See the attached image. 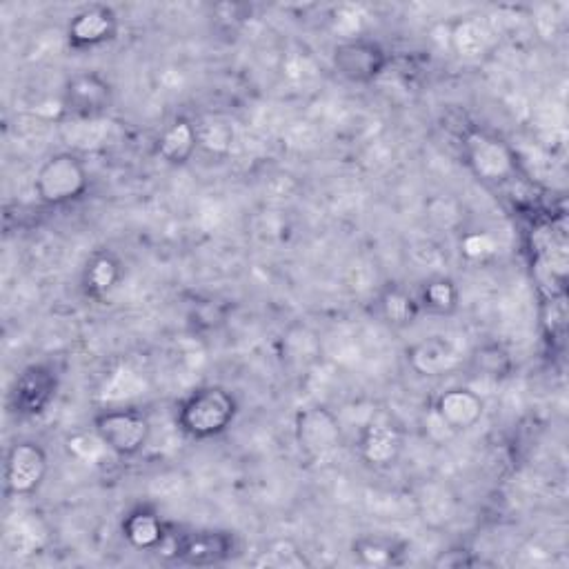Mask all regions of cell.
I'll list each match as a JSON object with an SVG mask.
<instances>
[{"label":"cell","mask_w":569,"mask_h":569,"mask_svg":"<svg viewBox=\"0 0 569 569\" xmlns=\"http://www.w3.org/2000/svg\"><path fill=\"white\" fill-rule=\"evenodd\" d=\"M65 101L76 118H98L109 105V85L98 76H76L67 85Z\"/></svg>","instance_id":"10"},{"label":"cell","mask_w":569,"mask_h":569,"mask_svg":"<svg viewBox=\"0 0 569 569\" xmlns=\"http://www.w3.org/2000/svg\"><path fill=\"white\" fill-rule=\"evenodd\" d=\"M67 445H69V452H72L78 461H83L87 465L101 463L103 458L112 452L103 438L98 436V432L96 434H76L69 438Z\"/></svg>","instance_id":"21"},{"label":"cell","mask_w":569,"mask_h":569,"mask_svg":"<svg viewBox=\"0 0 569 569\" xmlns=\"http://www.w3.org/2000/svg\"><path fill=\"white\" fill-rule=\"evenodd\" d=\"M449 41H452V47L458 56L478 58L481 54H485V49L489 45V32L481 21L467 18V21H461L452 29Z\"/></svg>","instance_id":"17"},{"label":"cell","mask_w":569,"mask_h":569,"mask_svg":"<svg viewBox=\"0 0 569 569\" xmlns=\"http://www.w3.org/2000/svg\"><path fill=\"white\" fill-rule=\"evenodd\" d=\"M49 396H52V378L41 367L29 369L16 387V398L23 405L21 412H41Z\"/></svg>","instance_id":"16"},{"label":"cell","mask_w":569,"mask_h":569,"mask_svg":"<svg viewBox=\"0 0 569 569\" xmlns=\"http://www.w3.org/2000/svg\"><path fill=\"white\" fill-rule=\"evenodd\" d=\"M47 472L45 452L34 443H18L7 456V485L16 494H29Z\"/></svg>","instance_id":"6"},{"label":"cell","mask_w":569,"mask_h":569,"mask_svg":"<svg viewBox=\"0 0 569 569\" xmlns=\"http://www.w3.org/2000/svg\"><path fill=\"white\" fill-rule=\"evenodd\" d=\"M43 541H45V529L41 527V523L34 521V518H21V521H16L7 532L9 547L21 556L36 552V549L43 545Z\"/></svg>","instance_id":"18"},{"label":"cell","mask_w":569,"mask_h":569,"mask_svg":"<svg viewBox=\"0 0 569 569\" xmlns=\"http://www.w3.org/2000/svg\"><path fill=\"white\" fill-rule=\"evenodd\" d=\"M118 278V265L114 258L101 256L98 261H94L92 269H89V283H92L94 292H107L109 287H114Z\"/></svg>","instance_id":"25"},{"label":"cell","mask_w":569,"mask_h":569,"mask_svg":"<svg viewBox=\"0 0 569 569\" xmlns=\"http://www.w3.org/2000/svg\"><path fill=\"white\" fill-rule=\"evenodd\" d=\"M116 32V16L112 9L101 7V5H92L85 7L83 12H78L72 23H69L67 36L69 43L74 47H96L109 38L114 36Z\"/></svg>","instance_id":"8"},{"label":"cell","mask_w":569,"mask_h":569,"mask_svg":"<svg viewBox=\"0 0 569 569\" xmlns=\"http://www.w3.org/2000/svg\"><path fill=\"white\" fill-rule=\"evenodd\" d=\"M361 452L365 461L374 467L394 465L401 452V434L387 421L367 423L361 438Z\"/></svg>","instance_id":"11"},{"label":"cell","mask_w":569,"mask_h":569,"mask_svg":"<svg viewBox=\"0 0 569 569\" xmlns=\"http://www.w3.org/2000/svg\"><path fill=\"white\" fill-rule=\"evenodd\" d=\"M409 358H412V365L416 372L423 376H441L458 363L456 349L447 341H441V338H432V341L418 343L412 349Z\"/></svg>","instance_id":"12"},{"label":"cell","mask_w":569,"mask_h":569,"mask_svg":"<svg viewBox=\"0 0 569 569\" xmlns=\"http://www.w3.org/2000/svg\"><path fill=\"white\" fill-rule=\"evenodd\" d=\"M145 389H147L145 378L138 372H134L132 367L121 365L107 376V381L101 389V401L103 403L132 401V398L145 394Z\"/></svg>","instance_id":"15"},{"label":"cell","mask_w":569,"mask_h":569,"mask_svg":"<svg viewBox=\"0 0 569 569\" xmlns=\"http://www.w3.org/2000/svg\"><path fill=\"white\" fill-rule=\"evenodd\" d=\"M196 136H198V145L205 147L207 152H216L223 154L232 147V129H229L225 123H203L201 127H196Z\"/></svg>","instance_id":"23"},{"label":"cell","mask_w":569,"mask_h":569,"mask_svg":"<svg viewBox=\"0 0 569 569\" xmlns=\"http://www.w3.org/2000/svg\"><path fill=\"white\" fill-rule=\"evenodd\" d=\"M296 438L303 452L318 461L341 447V427L325 407H305L296 418Z\"/></svg>","instance_id":"3"},{"label":"cell","mask_w":569,"mask_h":569,"mask_svg":"<svg viewBox=\"0 0 569 569\" xmlns=\"http://www.w3.org/2000/svg\"><path fill=\"white\" fill-rule=\"evenodd\" d=\"M87 187V174L76 156L58 154L41 167L36 176V192L47 203L61 205L81 196Z\"/></svg>","instance_id":"2"},{"label":"cell","mask_w":569,"mask_h":569,"mask_svg":"<svg viewBox=\"0 0 569 569\" xmlns=\"http://www.w3.org/2000/svg\"><path fill=\"white\" fill-rule=\"evenodd\" d=\"M61 136L69 147L87 152V149H98L107 143L109 123L101 118H76L61 127Z\"/></svg>","instance_id":"13"},{"label":"cell","mask_w":569,"mask_h":569,"mask_svg":"<svg viewBox=\"0 0 569 569\" xmlns=\"http://www.w3.org/2000/svg\"><path fill=\"white\" fill-rule=\"evenodd\" d=\"M383 312L389 323L407 325L416 318L418 305L414 303L412 296L403 292V289H392V292H387L383 298Z\"/></svg>","instance_id":"20"},{"label":"cell","mask_w":569,"mask_h":569,"mask_svg":"<svg viewBox=\"0 0 569 569\" xmlns=\"http://www.w3.org/2000/svg\"><path fill=\"white\" fill-rule=\"evenodd\" d=\"M96 432L114 454L132 456L149 438V423L132 409H109L96 418Z\"/></svg>","instance_id":"4"},{"label":"cell","mask_w":569,"mask_h":569,"mask_svg":"<svg viewBox=\"0 0 569 569\" xmlns=\"http://www.w3.org/2000/svg\"><path fill=\"white\" fill-rule=\"evenodd\" d=\"M483 416L481 396L472 389H449L436 403V418L447 429L458 432V429L474 427Z\"/></svg>","instance_id":"9"},{"label":"cell","mask_w":569,"mask_h":569,"mask_svg":"<svg viewBox=\"0 0 569 569\" xmlns=\"http://www.w3.org/2000/svg\"><path fill=\"white\" fill-rule=\"evenodd\" d=\"M196 145H198L196 125L187 123V121H176L163 134L161 145H158V152H161V156L167 163L178 165V163L189 161V156L194 154Z\"/></svg>","instance_id":"14"},{"label":"cell","mask_w":569,"mask_h":569,"mask_svg":"<svg viewBox=\"0 0 569 569\" xmlns=\"http://www.w3.org/2000/svg\"><path fill=\"white\" fill-rule=\"evenodd\" d=\"M236 416L234 398L218 387L198 389L181 407V427L196 438L225 432Z\"/></svg>","instance_id":"1"},{"label":"cell","mask_w":569,"mask_h":569,"mask_svg":"<svg viewBox=\"0 0 569 569\" xmlns=\"http://www.w3.org/2000/svg\"><path fill=\"white\" fill-rule=\"evenodd\" d=\"M496 252V243L492 236L487 234H467L463 238V254L472 261H481V258L494 254Z\"/></svg>","instance_id":"26"},{"label":"cell","mask_w":569,"mask_h":569,"mask_svg":"<svg viewBox=\"0 0 569 569\" xmlns=\"http://www.w3.org/2000/svg\"><path fill=\"white\" fill-rule=\"evenodd\" d=\"M387 552H389V549H385V547H381V545H372V543L365 545V547L361 549V554L367 556V561H369V563H376V565L383 563V556H387Z\"/></svg>","instance_id":"28"},{"label":"cell","mask_w":569,"mask_h":569,"mask_svg":"<svg viewBox=\"0 0 569 569\" xmlns=\"http://www.w3.org/2000/svg\"><path fill=\"white\" fill-rule=\"evenodd\" d=\"M467 163L476 176L489 183H503L514 172V154L509 147L485 134L469 136Z\"/></svg>","instance_id":"5"},{"label":"cell","mask_w":569,"mask_h":569,"mask_svg":"<svg viewBox=\"0 0 569 569\" xmlns=\"http://www.w3.org/2000/svg\"><path fill=\"white\" fill-rule=\"evenodd\" d=\"M365 9L361 5H341L332 16V29L343 41H356L365 27Z\"/></svg>","instance_id":"19"},{"label":"cell","mask_w":569,"mask_h":569,"mask_svg":"<svg viewBox=\"0 0 569 569\" xmlns=\"http://www.w3.org/2000/svg\"><path fill=\"white\" fill-rule=\"evenodd\" d=\"M423 301L429 309H434L438 314L452 312L456 307V289L449 281H434L425 287Z\"/></svg>","instance_id":"24"},{"label":"cell","mask_w":569,"mask_h":569,"mask_svg":"<svg viewBox=\"0 0 569 569\" xmlns=\"http://www.w3.org/2000/svg\"><path fill=\"white\" fill-rule=\"evenodd\" d=\"M161 525L154 516L149 514H136L127 521V536L129 541L138 547H149L161 541Z\"/></svg>","instance_id":"22"},{"label":"cell","mask_w":569,"mask_h":569,"mask_svg":"<svg viewBox=\"0 0 569 569\" xmlns=\"http://www.w3.org/2000/svg\"><path fill=\"white\" fill-rule=\"evenodd\" d=\"M334 61L338 72L349 81H369V78L381 74L385 67V54L378 45L356 38V41H347L336 49Z\"/></svg>","instance_id":"7"},{"label":"cell","mask_w":569,"mask_h":569,"mask_svg":"<svg viewBox=\"0 0 569 569\" xmlns=\"http://www.w3.org/2000/svg\"><path fill=\"white\" fill-rule=\"evenodd\" d=\"M309 58L307 56H289L285 61V74L289 78H294V81H305L309 76Z\"/></svg>","instance_id":"27"}]
</instances>
